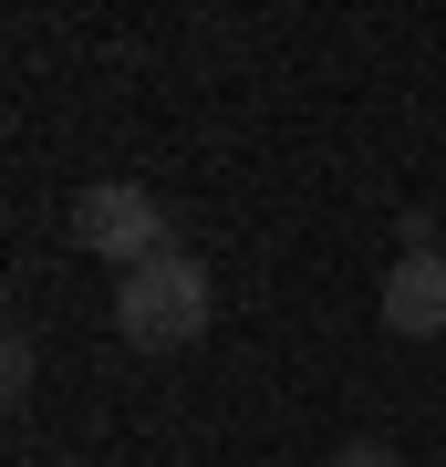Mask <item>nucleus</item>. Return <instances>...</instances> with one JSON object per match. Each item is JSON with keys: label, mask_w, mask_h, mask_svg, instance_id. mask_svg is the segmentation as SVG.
I'll use <instances>...</instances> for the list:
<instances>
[{"label": "nucleus", "mask_w": 446, "mask_h": 467, "mask_svg": "<svg viewBox=\"0 0 446 467\" xmlns=\"http://www.w3.org/2000/svg\"><path fill=\"white\" fill-rule=\"evenodd\" d=\"M73 239L94 260H115V270H146V260H166L177 250V229H166V198L156 187H135V177H94L73 198Z\"/></svg>", "instance_id": "nucleus-2"}, {"label": "nucleus", "mask_w": 446, "mask_h": 467, "mask_svg": "<svg viewBox=\"0 0 446 467\" xmlns=\"http://www.w3.org/2000/svg\"><path fill=\"white\" fill-rule=\"evenodd\" d=\"M332 467H405V457L384 447V436H343V447H332Z\"/></svg>", "instance_id": "nucleus-4"}, {"label": "nucleus", "mask_w": 446, "mask_h": 467, "mask_svg": "<svg viewBox=\"0 0 446 467\" xmlns=\"http://www.w3.org/2000/svg\"><path fill=\"white\" fill-rule=\"evenodd\" d=\"M374 312H384L395 343H436V333H446V250H395Z\"/></svg>", "instance_id": "nucleus-3"}, {"label": "nucleus", "mask_w": 446, "mask_h": 467, "mask_svg": "<svg viewBox=\"0 0 446 467\" xmlns=\"http://www.w3.org/2000/svg\"><path fill=\"white\" fill-rule=\"evenodd\" d=\"M208 322H218V281H208L198 250H166L146 270H115V333L135 353H187Z\"/></svg>", "instance_id": "nucleus-1"}]
</instances>
